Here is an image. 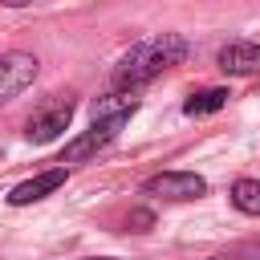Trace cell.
<instances>
[{"label":"cell","mask_w":260,"mask_h":260,"mask_svg":"<svg viewBox=\"0 0 260 260\" xmlns=\"http://www.w3.org/2000/svg\"><path fill=\"white\" fill-rule=\"evenodd\" d=\"M187 57V41L179 32H158V37H146L138 41L114 69V85L118 89H138L146 81H154L158 73L175 69L179 61Z\"/></svg>","instance_id":"obj_1"},{"label":"cell","mask_w":260,"mask_h":260,"mask_svg":"<svg viewBox=\"0 0 260 260\" xmlns=\"http://www.w3.org/2000/svg\"><path fill=\"white\" fill-rule=\"evenodd\" d=\"M73 110H77L73 93H53L45 106L32 110V118H28V126H24V138H28V142H53L61 130H69Z\"/></svg>","instance_id":"obj_2"},{"label":"cell","mask_w":260,"mask_h":260,"mask_svg":"<svg viewBox=\"0 0 260 260\" xmlns=\"http://www.w3.org/2000/svg\"><path fill=\"white\" fill-rule=\"evenodd\" d=\"M203 191H207V183L195 171H162L142 183V195H158V199H199Z\"/></svg>","instance_id":"obj_3"},{"label":"cell","mask_w":260,"mask_h":260,"mask_svg":"<svg viewBox=\"0 0 260 260\" xmlns=\"http://www.w3.org/2000/svg\"><path fill=\"white\" fill-rule=\"evenodd\" d=\"M37 57L32 53H0V106L12 102L16 93H24L37 77Z\"/></svg>","instance_id":"obj_4"},{"label":"cell","mask_w":260,"mask_h":260,"mask_svg":"<svg viewBox=\"0 0 260 260\" xmlns=\"http://www.w3.org/2000/svg\"><path fill=\"white\" fill-rule=\"evenodd\" d=\"M126 122H93L85 134H77L69 146H65V154H61V162H85V158H93L98 150H106L114 138H118V130H122Z\"/></svg>","instance_id":"obj_5"},{"label":"cell","mask_w":260,"mask_h":260,"mask_svg":"<svg viewBox=\"0 0 260 260\" xmlns=\"http://www.w3.org/2000/svg\"><path fill=\"white\" fill-rule=\"evenodd\" d=\"M61 183H65V167H53V171H45V175H32V179L16 183V187L8 191V203H12V207H28V203L53 195Z\"/></svg>","instance_id":"obj_6"},{"label":"cell","mask_w":260,"mask_h":260,"mask_svg":"<svg viewBox=\"0 0 260 260\" xmlns=\"http://www.w3.org/2000/svg\"><path fill=\"white\" fill-rule=\"evenodd\" d=\"M219 69L232 73V77H252L260 73V45L252 41H228L219 49Z\"/></svg>","instance_id":"obj_7"},{"label":"cell","mask_w":260,"mask_h":260,"mask_svg":"<svg viewBox=\"0 0 260 260\" xmlns=\"http://www.w3.org/2000/svg\"><path fill=\"white\" fill-rule=\"evenodd\" d=\"M138 110V93L134 89H118L93 102V122H130V114Z\"/></svg>","instance_id":"obj_8"},{"label":"cell","mask_w":260,"mask_h":260,"mask_svg":"<svg viewBox=\"0 0 260 260\" xmlns=\"http://www.w3.org/2000/svg\"><path fill=\"white\" fill-rule=\"evenodd\" d=\"M228 89H219V85H211V89H199V93H191L187 102H183V114L187 118H203V114H215V110H223L228 106Z\"/></svg>","instance_id":"obj_9"},{"label":"cell","mask_w":260,"mask_h":260,"mask_svg":"<svg viewBox=\"0 0 260 260\" xmlns=\"http://www.w3.org/2000/svg\"><path fill=\"white\" fill-rule=\"evenodd\" d=\"M232 203L244 215H260V179H236L232 183Z\"/></svg>","instance_id":"obj_10"},{"label":"cell","mask_w":260,"mask_h":260,"mask_svg":"<svg viewBox=\"0 0 260 260\" xmlns=\"http://www.w3.org/2000/svg\"><path fill=\"white\" fill-rule=\"evenodd\" d=\"M207 260H260V248H240V252H219V256H207Z\"/></svg>","instance_id":"obj_11"},{"label":"cell","mask_w":260,"mask_h":260,"mask_svg":"<svg viewBox=\"0 0 260 260\" xmlns=\"http://www.w3.org/2000/svg\"><path fill=\"white\" fill-rule=\"evenodd\" d=\"M130 223H134V232H146V228L154 223V215H150V211H130Z\"/></svg>","instance_id":"obj_12"},{"label":"cell","mask_w":260,"mask_h":260,"mask_svg":"<svg viewBox=\"0 0 260 260\" xmlns=\"http://www.w3.org/2000/svg\"><path fill=\"white\" fill-rule=\"evenodd\" d=\"M4 4H28V0H4Z\"/></svg>","instance_id":"obj_13"},{"label":"cell","mask_w":260,"mask_h":260,"mask_svg":"<svg viewBox=\"0 0 260 260\" xmlns=\"http://www.w3.org/2000/svg\"><path fill=\"white\" fill-rule=\"evenodd\" d=\"M89 260H114V256H89Z\"/></svg>","instance_id":"obj_14"}]
</instances>
